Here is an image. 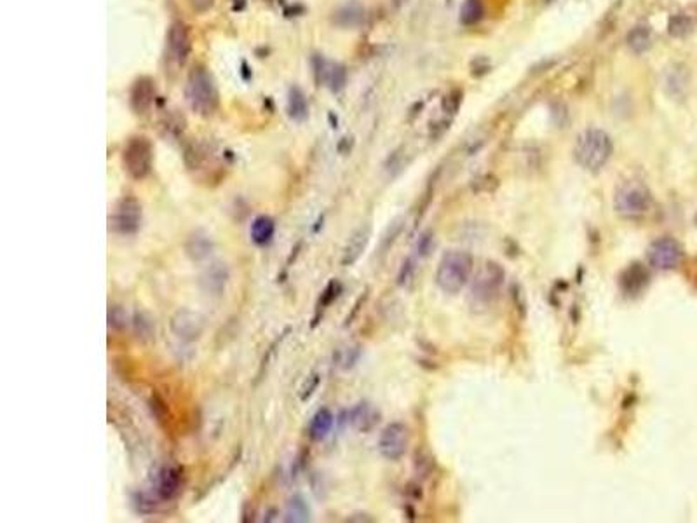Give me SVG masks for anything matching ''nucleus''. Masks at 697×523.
Returning a JSON list of instances; mask_svg holds the SVG:
<instances>
[{
	"mask_svg": "<svg viewBox=\"0 0 697 523\" xmlns=\"http://www.w3.org/2000/svg\"><path fill=\"white\" fill-rule=\"evenodd\" d=\"M403 227H404V224H403L401 218H398V220H394L391 225L387 227V230L384 232V237L380 239V246H379L380 255H386V253H389V249L394 246L396 239H398L399 234H401Z\"/></svg>",
	"mask_w": 697,
	"mask_h": 523,
	"instance_id": "c756f323",
	"label": "nucleus"
},
{
	"mask_svg": "<svg viewBox=\"0 0 697 523\" xmlns=\"http://www.w3.org/2000/svg\"><path fill=\"white\" fill-rule=\"evenodd\" d=\"M691 30H692V21L691 18L685 16V14H675V16L669 18V23H668L669 36L684 37L687 36Z\"/></svg>",
	"mask_w": 697,
	"mask_h": 523,
	"instance_id": "7c9ffc66",
	"label": "nucleus"
},
{
	"mask_svg": "<svg viewBox=\"0 0 697 523\" xmlns=\"http://www.w3.org/2000/svg\"><path fill=\"white\" fill-rule=\"evenodd\" d=\"M410 443V431L403 422H391L382 429L379 438L380 455L391 463L403 459Z\"/></svg>",
	"mask_w": 697,
	"mask_h": 523,
	"instance_id": "1a4fd4ad",
	"label": "nucleus"
},
{
	"mask_svg": "<svg viewBox=\"0 0 697 523\" xmlns=\"http://www.w3.org/2000/svg\"><path fill=\"white\" fill-rule=\"evenodd\" d=\"M652 194L640 182H624L614 194V210L626 220H638L652 207Z\"/></svg>",
	"mask_w": 697,
	"mask_h": 523,
	"instance_id": "20e7f679",
	"label": "nucleus"
},
{
	"mask_svg": "<svg viewBox=\"0 0 697 523\" xmlns=\"http://www.w3.org/2000/svg\"><path fill=\"white\" fill-rule=\"evenodd\" d=\"M183 485V466L168 463L157 471L156 490L161 501H173L180 494Z\"/></svg>",
	"mask_w": 697,
	"mask_h": 523,
	"instance_id": "f8f14e48",
	"label": "nucleus"
},
{
	"mask_svg": "<svg viewBox=\"0 0 697 523\" xmlns=\"http://www.w3.org/2000/svg\"><path fill=\"white\" fill-rule=\"evenodd\" d=\"M333 424H335L333 411L326 409V406H323V409H319L314 415H312L309 431H307V433H309V438L312 441L326 440L328 434L331 433V429H333Z\"/></svg>",
	"mask_w": 697,
	"mask_h": 523,
	"instance_id": "aec40b11",
	"label": "nucleus"
},
{
	"mask_svg": "<svg viewBox=\"0 0 697 523\" xmlns=\"http://www.w3.org/2000/svg\"><path fill=\"white\" fill-rule=\"evenodd\" d=\"M319 384H321V375L319 374H312L310 377H307L306 384H303V387L300 389V399H302V401H307V399L314 394L315 389H318Z\"/></svg>",
	"mask_w": 697,
	"mask_h": 523,
	"instance_id": "e433bc0d",
	"label": "nucleus"
},
{
	"mask_svg": "<svg viewBox=\"0 0 697 523\" xmlns=\"http://www.w3.org/2000/svg\"><path fill=\"white\" fill-rule=\"evenodd\" d=\"M230 279V271L223 262H211L199 278V286L210 297H222Z\"/></svg>",
	"mask_w": 697,
	"mask_h": 523,
	"instance_id": "ddd939ff",
	"label": "nucleus"
},
{
	"mask_svg": "<svg viewBox=\"0 0 697 523\" xmlns=\"http://www.w3.org/2000/svg\"><path fill=\"white\" fill-rule=\"evenodd\" d=\"M276 234V222L274 218L269 215H258L255 220L252 222V229H249V236L256 246H267L272 243Z\"/></svg>",
	"mask_w": 697,
	"mask_h": 523,
	"instance_id": "412c9836",
	"label": "nucleus"
},
{
	"mask_svg": "<svg viewBox=\"0 0 697 523\" xmlns=\"http://www.w3.org/2000/svg\"><path fill=\"white\" fill-rule=\"evenodd\" d=\"M185 96H187L188 107L195 114L207 117V115L217 112L218 90L213 75L206 67L199 65V67L192 68L187 79V86H185Z\"/></svg>",
	"mask_w": 697,
	"mask_h": 523,
	"instance_id": "7ed1b4c3",
	"label": "nucleus"
},
{
	"mask_svg": "<svg viewBox=\"0 0 697 523\" xmlns=\"http://www.w3.org/2000/svg\"><path fill=\"white\" fill-rule=\"evenodd\" d=\"M153 99H156V82L150 77H140L134 80L129 95L133 112L138 115L147 114L150 107L153 105Z\"/></svg>",
	"mask_w": 697,
	"mask_h": 523,
	"instance_id": "dca6fc26",
	"label": "nucleus"
},
{
	"mask_svg": "<svg viewBox=\"0 0 697 523\" xmlns=\"http://www.w3.org/2000/svg\"><path fill=\"white\" fill-rule=\"evenodd\" d=\"M288 115L296 122H303L309 117V103L300 87H291L288 93Z\"/></svg>",
	"mask_w": 697,
	"mask_h": 523,
	"instance_id": "a878e982",
	"label": "nucleus"
},
{
	"mask_svg": "<svg viewBox=\"0 0 697 523\" xmlns=\"http://www.w3.org/2000/svg\"><path fill=\"white\" fill-rule=\"evenodd\" d=\"M133 326L138 338H141V340L148 342L152 340L153 335H156V323H153L152 316L147 313H144V311H136V313H134Z\"/></svg>",
	"mask_w": 697,
	"mask_h": 523,
	"instance_id": "cd10ccee",
	"label": "nucleus"
},
{
	"mask_svg": "<svg viewBox=\"0 0 697 523\" xmlns=\"http://www.w3.org/2000/svg\"><path fill=\"white\" fill-rule=\"evenodd\" d=\"M107 321H109L110 330L122 332V330H126V326H128L129 318L124 307L117 306V303H112L109 307V313H107Z\"/></svg>",
	"mask_w": 697,
	"mask_h": 523,
	"instance_id": "c85d7f7f",
	"label": "nucleus"
},
{
	"mask_svg": "<svg viewBox=\"0 0 697 523\" xmlns=\"http://www.w3.org/2000/svg\"><path fill=\"white\" fill-rule=\"evenodd\" d=\"M183 248H185V255H187L192 262H202L210 259V255L215 249V243L207 232H204V230H194V232L187 237Z\"/></svg>",
	"mask_w": 697,
	"mask_h": 523,
	"instance_id": "6ab92c4d",
	"label": "nucleus"
},
{
	"mask_svg": "<svg viewBox=\"0 0 697 523\" xmlns=\"http://www.w3.org/2000/svg\"><path fill=\"white\" fill-rule=\"evenodd\" d=\"M684 255V248L679 241L675 237L664 236L650 243L647 249V262L657 271H673L681 264Z\"/></svg>",
	"mask_w": 697,
	"mask_h": 523,
	"instance_id": "6e6552de",
	"label": "nucleus"
},
{
	"mask_svg": "<svg viewBox=\"0 0 697 523\" xmlns=\"http://www.w3.org/2000/svg\"><path fill=\"white\" fill-rule=\"evenodd\" d=\"M614 153L612 136L603 129L589 128L577 136L573 145V159L586 171L598 173L607 166Z\"/></svg>",
	"mask_w": 697,
	"mask_h": 523,
	"instance_id": "f257e3e1",
	"label": "nucleus"
},
{
	"mask_svg": "<svg viewBox=\"0 0 697 523\" xmlns=\"http://www.w3.org/2000/svg\"><path fill=\"white\" fill-rule=\"evenodd\" d=\"M347 522H375L369 514H352L347 518Z\"/></svg>",
	"mask_w": 697,
	"mask_h": 523,
	"instance_id": "a18cd8bd",
	"label": "nucleus"
},
{
	"mask_svg": "<svg viewBox=\"0 0 697 523\" xmlns=\"http://www.w3.org/2000/svg\"><path fill=\"white\" fill-rule=\"evenodd\" d=\"M490 72V63L485 58H477V60L472 61V75L481 77Z\"/></svg>",
	"mask_w": 697,
	"mask_h": 523,
	"instance_id": "a19ab883",
	"label": "nucleus"
},
{
	"mask_svg": "<svg viewBox=\"0 0 697 523\" xmlns=\"http://www.w3.org/2000/svg\"><path fill=\"white\" fill-rule=\"evenodd\" d=\"M364 18H367V14H364L363 7L360 4L352 2L335 11L333 23L340 28H357V26L363 25Z\"/></svg>",
	"mask_w": 697,
	"mask_h": 523,
	"instance_id": "4be33fe9",
	"label": "nucleus"
},
{
	"mask_svg": "<svg viewBox=\"0 0 697 523\" xmlns=\"http://www.w3.org/2000/svg\"><path fill=\"white\" fill-rule=\"evenodd\" d=\"M649 281L650 276L645 265H642L640 262H633L619 276V286H621L622 293L634 297V295H640L645 290Z\"/></svg>",
	"mask_w": 697,
	"mask_h": 523,
	"instance_id": "f3484780",
	"label": "nucleus"
},
{
	"mask_svg": "<svg viewBox=\"0 0 697 523\" xmlns=\"http://www.w3.org/2000/svg\"><path fill=\"white\" fill-rule=\"evenodd\" d=\"M133 505H134V509H136L140 514H152L157 511V501L152 497V495L145 494V492H138V494H134Z\"/></svg>",
	"mask_w": 697,
	"mask_h": 523,
	"instance_id": "473e14b6",
	"label": "nucleus"
},
{
	"mask_svg": "<svg viewBox=\"0 0 697 523\" xmlns=\"http://www.w3.org/2000/svg\"><path fill=\"white\" fill-rule=\"evenodd\" d=\"M148 406H150V411H152V415L156 417V421L159 422V424H163V422L168 421V417H169L168 405H166L164 398L159 394V392H153V394L150 396Z\"/></svg>",
	"mask_w": 697,
	"mask_h": 523,
	"instance_id": "2f4dec72",
	"label": "nucleus"
},
{
	"mask_svg": "<svg viewBox=\"0 0 697 523\" xmlns=\"http://www.w3.org/2000/svg\"><path fill=\"white\" fill-rule=\"evenodd\" d=\"M168 49L169 55L178 65H183L187 58L190 56L192 51V41L190 32H188L187 25L182 21H173L168 30Z\"/></svg>",
	"mask_w": 697,
	"mask_h": 523,
	"instance_id": "4468645a",
	"label": "nucleus"
},
{
	"mask_svg": "<svg viewBox=\"0 0 697 523\" xmlns=\"http://www.w3.org/2000/svg\"><path fill=\"white\" fill-rule=\"evenodd\" d=\"M626 45L634 55H643L652 45V30L647 25H638L626 36Z\"/></svg>",
	"mask_w": 697,
	"mask_h": 523,
	"instance_id": "b1692460",
	"label": "nucleus"
},
{
	"mask_svg": "<svg viewBox=\"0 0 697 523\" xmlns=\"http://www.w3.org/2000/svg\"><path fill=\"white\" fill-rule=\"evenodd\" d=\"M312 67H314V77L318 84H325L333 93H338L347 84V70L344 65L333 63L325 60L321 55L312 58Z\"/></svg>",
	"mask_w": 697,
	"mask_h": 523,
	"instance_id": "9b49d317",
	"label": "nucleus"
},
{
	"mask_svg": "<svg viewBox=\"0 0 697 523\" xmlns=\"http://www.w3.org/2000/svg\"><path fill=\"white\" fill-rule=\"evenodd\" d=\"M506 281V271L497 262H485L480 267L471 284V293L469 300L475 307H487L495 302L499 297V291Z\"/></svg>",
	"mask_w": 697,
	"mask_h": 523,
	"instance_id": "39448f33",
	"label": "nucleus"
},
{
	"mask_svg": "<svg viewBox=\"0 0 697 523\" xmlns=\"http://www.w3.org/2000/svg\"><path fill=\"white\" fill-rule=\"evenodd\" d=\"M382 419V414L377 406H373L372 403L368 401H361L354 406L352 410L349 411V421L352 424V428L360 433H369L377 428V424Z\"/></svg>",
	"mask_w": 697,
	"mask_h": 523,
	"instance_id": "a211bd4d",
	"label": "nucleus"
},
{
	"mask_svg": "<svg viewBox=\"0 0 697 523\" xmlns=\"http://www.w3.org/2000/svg\"><path fill=\"white\" fill-rule=\"evenodd\" d=\"M144 211L141 205L133 195H126L115 205L114 213L110 215V230L121 236H134L140 230Z\"/></svg>",
	"mask_w": 697,
	"mask_h": 523,
	"instance_id": "0eeeda50",
	"label": "nucleus"
},
{
	"mask_svg": "<svg viewBox=\"0 0 697 523\" xmlns=\"http://www.w3.org/2000/svg\"><path fill=\"white\" fill-rule=\"evenodd\" d=\"M153 147L152 141L144 134L129 138L122 152V164L133 180L147 178L152 171Z\"/></svg>",
	"mask_w": 697,
	"mask_h": 523,
	"instance_id": "423d86ee",
	"label": "nucleus"
},
{
	"mask_svg": "<svg viewBox=\"0 0 697 523\" xmlns=\"http://www.w3.org/2000/svg\"><path fill=\"white\" fill-rule=\"evenodd\" d=\"M215 0H190V6L195 13H206L213 7Z\"/></svg>",
	"mask_w": 697,
	"mask_h": 523,
	"instance_id": "79ce46f5",
	"label": "nucleus"
},
{
	"mask_svg": "<svg viewBox=\"0 0 697 523\" xmlns=\"http://www.w3.org/2000/svg\"><path fill=\"white\" fill-rule=\"evenodd\" d=\"M185 119L183 117H180L178 114H171L169 115L168 119H166V122H164V129H166V133L169 134V136H180V134H183V131H185Z\"/></svg>",
	"mask_w": 697,
	"mask_h": 523,
	"instance_id": "c9c22d12",
	"label": "nucleus"
},
{
	"mask_svg": "<svg viewBox=\"0 0 697 523\" xmlns=\"http://www.w3.org/2000/svg\"><path fill=\"white\" fill-rule=\"evenodd\" d=\"M367 298H368V293H367V291H364V295H361L360 300H357V302H356V306H354L352 313H350L349 316H347V319H345V326H349L350 323H352V319L357 316V313H360V311H361V306H363V303L367 302Z\"/></svg>",
	"mask_w": 697,
	"mask_h": 523,
	"instance_id": "c03bdc74",
	"label": "nucleus"
},
{
	"mask_svg": "<svg viewBox=\"0 0 697 523\" xmlns=\"http://www.w3.org/2000/svg\"><path fill=\"white\" fill-rule=\"evenodd\" d=\"M433 246H434L433 230H426V232H423L421 236V239H418V244H417L418 255L429 257L431 252H433Z\"/></svg>",
	"mask_w": 697,
	"mask_h": 523,
	"instance_id": "58836bf2",
	"label": "nucleus"
},
{
	"mask_svg": "<svg viewBox=\"0 0 697 523\" xmlns=\"http://www.w3.org/2000/svg\"><path fill=\"white\" fill-rule=\"evenodd\" d=\"M415 466H417V471L421 473V476L422 475L427 476L434 469V463H433V459H431V457L423 455L422 453V457H417V459H415Z\"/></svg>",
	"mask_w": 697,
	"mask_h": 523,
	"instance_id": "ea45409f",
	"label": "nucleus"
},
{
	"mask_svg": "<svg viewBox=\"0 0 697 523\" xmlns=\"http://www.w3.org/2000/svg\"><path fill=\"white\" fill-rule=\"evenodd\" d=\"M369 237H372V225L369 224L360 225L352 234H350L349 241L344 246V252H342V259H340V264L344 265V267H350V265H354L361 259V257H363L364 249L368 248Z\"/></svg>",
	"mask_w": 697,
	"mask_h": 523,
	"instance_id": "2eb2a0df",
	"label": "nucleus"
},
{
	"mask_svg": "<svg viewBox=\"0 0 697 523\" xmlns=\"http://www.w3.org/2000/svg\"><path fill=\"white\" fill-rule=\"evenodd\" d=\"M472 271H475V260H472L471 253L452 249L441 257L434 279H436L440 290L445 293L455 295L468 286L472 278Z\"/></svg>",
	"mask_w": 697,
	"mask_h": 523,
	"instance_id": "f03ea898",
	"label": "nucleus"
},
{
	"mask_svg": "<svg viewBox=\"0 0 697 523\" xmlns=\"http://www.w3.org/2000/svg\"><path fill=\"white\" fill-rule=\"evenodd\" d=\"M169 328H171L173 335L180 340L195 342L202 337L204 330H206V318L198 311L182 307L169 319Z\"/></svg>",
	"mask_w": 697,
	"mask_h": 523,
	"instance_id": "9d476101",
	"label": "nucleus"
},
{
	"mask_svg": "<svg viewBox=\"0 0 697 523\" xmlns=\"http://www.w3.org/2000/svg\"><path fill=\"white\" fill-rule=\"evenodd\" d=\"M544 2H553V0H544Z\"/></svg>",
	"mask_w": 697,
	"mask_h": 523,
	"instance_id": "de8ad7c7",
	"label": "nucleus"
},
{
	"mask_svg": "<svg viewBox=\"0 0 697 523\" xmlns=\"http://www.w3.org/2000/svg\"><path fill=\"white\" fill-rule=\"evenodd\" d=\"M312 520L310 506L307 505L306 499L300 494L293 495L288 501L286 509H284V522L288 523H307Z\"/></svg>",
	"mask_w": 697,
	"mask_h": 523,
	"instance_id": "393cba45",
	"label": "nucleus"
},
{
	"mask_svg": "<svg viewBox=\"0 0 697 523\" xmlns=\"http://www.w3.org/2000/svg\"><path fill=\"white\" fill-rule=\"evenodd\" d=\"M414 276H415V262L414 259H406L403 262L401 271H399L398 274V284L399 286H406V284L414 279Z\"/></svg>",
	"mask_w": 697,
	"mask_h": 523,
	"instance_id": "4c0bfd02",
	"label": "nucleus"
},
{
	"mask_svg": "<svg viewBox=\"0 0 697 523\" xmlns=\"http://www.w3.org/2000/svg\"><path fill=\"white\" fill-rule=\"evenodd\" d=\"M360 357H361V347L360 345H354V347H347L345 351L338 352V365H340L344 370H350V368L356 367Z\"/></svg>",
	"mask_w": 697,
	"mask_h": 523,
	"instance_id": "f704fd0d",
	"label": "nucleus"
},
{
	"mask_svg": "<svg viewBox=\"0 0 697 523\" xmlns=\"http://www.w3.org/2000/svg\"><path fill=\"white\" fill-rule=\"evenodd\" d=\"M448 126H450V121H440V122H436V124H433L431 126V138H440L443 133H445L446 129H448Z\"/></svg>",
	"mask_w": 697,
	"mask_h": 523,
	"instance_id": "37998d69",
	"label": "nucleus"
},
{
	"mask_svg": "<svg viewBox=\"0 0 697 523\" xmlns=\"http://www.w3.org/2000/svg\"><path fill=\"white\" fill-rule=\"evenodd\" d=\"M342 290H344V286H342L340 281H337V279H331L330 283L326 284L325 290H323L321 295H319L318 303H315V313H314V319H312V328H315V326H318V323L321 321L323 314L328 311V307L335 302V300L340 297Z\"/></svg>",
	"mask_w": 697,
	"mask_h": 523,
	"instance_id": "5701e85b",
	"label": "nucleus"
},
{
	"mask_svg": "<svg viewBox=\"0 0 697 523\" xmlns=\"http://www.w3.org/2000/svg\"><path fill=\"white\" fill-rule=\"evenodd\" d=\"M462 98H464V95H462L460 90L450 91V93L446 95L441 102L443 112L448 114V115H455L457 112H459V109L462 105Z\"/></svg>",
	"mask_w": 697,
	"mask_h": 523,
	"instance_id": "72a5a7b5",
	"label": "nucleus"
},
{
	"mask_svg": "<svg viewBox=\"0 0 697 523\" xmlns=\"http://www.w3.org/2000/svg\"><path fill=\"white\" fill-rule=\"evenodd\" d=\"M406 2H408V0H391V6H392V9H394V11H399Z\"/></svg>",
	"mask_w": 697,
	"mask_h": 523,
	"instance_id": "49530a36",
	"label": "nucleus"
},
{
	"mask_svg": "<svg viewBox=\"0 0 697 523\" xmlns=\"http://www.w3.org/2000/svg\"><path fill=\"white\" fill-rule=\"evenodd\" d=\"M485 18L483 0H464L460 6L459 21L464 26H475Z\"/></svg>",
	"mask_w": 697,
	"mask_h": 523,
	"instance_id": "bb28decb",
	"label": "nucleus"
}]
</instances>
